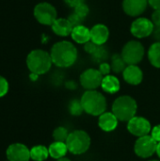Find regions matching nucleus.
Segmentation results:
<instances>
[{"label":"nucleus","instance_id":"28","mask_svg":"<svg viewBox=\"0 0 160 161\" xmlns=\"http://www.w3.org/2000/svg\"><path fill=\"white\" fill-rule=\"evenodd\" d=\"M8 91V83L7 79L0 75V98L5 96Z\"/></svg>","mask_w":160,"mask_h":161},{"label":"nucleus","instance_id":"18","mask_svg":"<svg viewBox=\"0 0 160 161\" xmlns=\"http://www.w3.org/2000/svg\"><path fill=\"white\" fill-rule=\"evenodd\" d=\"M71 36L75 42L79 44H85L91 41V29L83 25H80L73 28Z\"/></svg>","mask_w":160,"mask_h":161},{"label":"nucleus","instance_id":"11","mask_svg":"<svg viewBox=\"0 0 160 161\" xmlns=\"http://www.w3.org/2000/svg\"><path fill=\"white\" fill-rule=\"evenodd\" d=\"M127 129L132 135L141 138L149 135L151 132V124L143 117L135 116L129 122H127Z\"/></svg>","mask_w":160,"mask_h":161},{"label":"nucleus","instance_id":"24","mask_svg":"<svg viewBox=\"0 0 160 161\" xmlns=\"http://www.w3.org/2000/svg\"><path fill=\"white\" fill-rule=\"evenodd\" d=\"M69 132L68 130L63 127V126H59L58 128H56L53 132V138L55 140V142H66L68 136H69Z\"/></svg>","mask_w":160,"mask_h":161},{"label":"nucleus","instance_id":"4","mask_svg":"<svg viewBox=\"0 0 160 161\" xmlns=\"http://www.w3.org/2000/svg\"><path fill=\"white\" fill-rule=\"evenodd\" d=\"M138 109L137 102L134 98L128 95L118 97L112 105V113L119 121L129 122L136 116Z\"/></svg>","mask_w":160,"mask_h":161},{"label":"nucleus","instance_id":"12","mask_svg":"<svg viewBox=\"0 0 160 161\" xmlns=\"http://www.w3.org/2000/svg\"><path fill=\"white\" fill-rule=\"evenodd\" d=\"M8 161H29L30 150L22 143L10 144L6 151Z\"/></svg>","mask_w":160,"mask_h":161},{"label":"nucleus","instance_id":"27","mask_svg":"<svg viewBox=\"0 0 160 161\" xmlns=\"http://www.w3.org/2000/svg\"><path fill=\"white\" fill-rule=\"evenodd\" d=\"M89 12H90V8L85 2L81 3L80 5H78L77 7H75L74 8V13H75L82 20H84L88 16Z\"/></svg>","mask_w":160,"mask_h":161},{"label":"nucleus","instance_id":"16","mask_svg":"<svg viewBox=\"0 0 160 161\" xmlns=\"http://www.w3.org/2000/svg\"><path fill=\"white\" fill-rule=\"evenodd\" d=\"M119 120L112 112H104L99 116L98 125L99 127L106 132H111L116 129Z\"/></svg>","mask_w":160,"mask_h":161},{"label":"nucleus","instance_id":"32","mask_svg":"<svg viewBox=\"0 0 160 161\" xmlns=\"http://www.w3.org/2000/svg\"><path fill=\"white\" fill-rule=\"evenodd\" d=\"M151 136L153 137V139L155 141H157V142H160V125L154 126V128L152 129Z\"/></svg>","mask_w":160,"mask_h":161},{"label":"nucleus","instance_id":"19","mask_svg":"<svg viewBox=\"0 0 160 161\" xmlns=\"http://www.w3.org/2000/svg\"><path fill=\"white\" fill-rule=\"evenodd\" d=\"M101 87L104 90V92L112 94V93H115V92H119L121 85H120L119 79L116 76L108 75L104 76Z\"/></svg>","mask_w":160,"mask_h":161},{"label":"nucleus","instance_id":"34","mask_svg":"<svg viewBox=\"0 0 160 161\" xmlns=\"http://www.w3.org/2000/svg\"><path fill=\"white\" fill-rule=\"evenodd\" d=\"M64 2L71 8H74L75 7H77L78 5H80L81 3L85 2L84 0H64Z\"/></svg>","mask_w":160,"mask_h":161},{"label":"nucleus","instance_id":"31","mask_svg":"<svg viewBox=\"0 0 160 161\" xmlns=\"http://www.w3.org/2000/svg\"><path fill=\"white\" fill-rule=\"evenodd\" d=\"M68 20L71 22V24L73 25L74 27L82 25V22H83V20H82L81 18H79V17H78L75 13H74V12L71 13V15L68 17Z\"/></svg>","mask_w":160,"mask_h":161},{"label":"nucleus","instance_id":"25","mask_svg":"<svg viewBox=\"0 0 160 161\" xmlns=\"http://www.w3.org/2000/svg\"><path fill=\"white\" fill-rule=\"evenodd\" d=\"M93 60L97 63H103L105 62V60L108 58V51L107 49L103 46V45H100L97 50L91 55Z\"/></svg>","mask_w":160,"mask_h":161},{"label":"nucleus","instance_id":"20","mask_svg":"<svg viewBox=\"0 0 160 161\" xmlns=\"http://www.w3.org/2000/svg\"><path fill=\"white\" fill-rule=\"evenodd\" d=\"M48 151H49V156L51 158L55 159H59L65 157V155L68 152V148L65 142H55L49 146Z\"/></svg>","mask_w":160,"mask_h":161},{"label":"nucleus","instance_id":"8","mask_svg":"<svg viewBox=\"0 0 160 161\" xmlns=\"http://www.w3.org/2000/svg\"><path fill=\"white\" fill-rule=\"evenodd\" d=\"M157 142L153 139L152 136H143L139 138L134 146V151L136 155L142 158H148L157 153Z\"/></svg>","mask_w":160,"mask_h":161},{"label":"nucleus","instance_id":"21","mask_svg":"<svg viewBox=\"0 0 160 161\" xmlns=\"http://www.w3.org/2000/svg\"><path fill=\"white\" fill-rule=\"evenodd\" d=\"M49 156L48 148L43 145H36L30 149V158L34 161H44Z\"/></svg>","mask_w":160,"mask_h":161},{"label":"nucleus","instance_id":"30","mask_svg":"<svg viewBox=\"0 0 160 161\" xmlns=\"http://www.w3.org/2000/svg\"><path fill=\"white\" fill-rule=\"evenodd\" d=\"M98 70L103 75V76H106V75H108L109 73L111 72V66H110V64H108L107 62H103V63H100Z\"/></svg>","mask_w":160,"mask_h":161},{"label":"nucleus","instance_id":"29","mask_svg":"<svg viewBox=\"0 0 160 161\" xmlns=\"http://www.w3.org/2000/svg\"><path fill=\"white\" fill-rule=\"evenodd\" d=\"M99 46H100V45H97V44L94 43L93 42L90 41V42H86V43L84 44V49H85V51H86L88 54L92 55V54L97 50V48H98Z\"/></svg>","mask_w":160,"mask_h":161},{"label":"nucleus","instance_id":"6","mask_svg":"<svg viewBox=\"0 0 160 161\" xmlns=\"http://www.w3.org/2000/svg\"><path fill=\"white\" fill-rule=\"evenodd\" d=\"M122 57L127 65H137L144 57V47L138 41H130L124 44Z\"/></svg>","mask_w":160,"mask_h":161},{"label":"nucleus","instance_id":"35","mask_svg":"<svg viewBox=\"0 0 160 161\" xmlns=\"http://www.w3.org/2000/svg\"><path fill=\"white\" fill-rule=\"evenodd\" d=\"M148 3L155 10H160V0H148Z\"/></svg>","mask_w":160,"mask_h":161},{"label":"nucleus","instance_id":"1","mask_svg":"<svg viewBox=\"0 0 160 161\" xmlns=\"http://www.w3.org/2000/svg\"><path fill=\"white\" fill-rule=\"evenodd\" d=\"M50 56L56 66L67 68L74 65L76 61L77 49L72 42L61 41L52 46Z\"/></svg>","mask_w":160,"mask_h":161},{"label":"nucleus","instance_id":"7","mask_svg":"<svg viewBox=\"0 0 160 161\" xmlns=\"http://www.w3.org/2000/svg\"><path fill=\"white\" fill-rule=\"evenodd\" d=\"M34 16L40 24L52 25L53 23L57 20V10L53 5L42 2L35 7Z\"/></svg>","mask_w":160,"mask_h":161},{"label":"nucleus","instance_id":"40","mask_svg":"<svg viewBox=\"0 0 160 161\" xmlns=\"http://www.w3.org/2000/svg\"><path fill=\"white\" fill-rule=\"evenodd\" d=\"M149 161H158V160H149Z\"/></svg>","mask_w":160,"mask_h":161},{"label":"nucleus","instance_id":"39","mask_svg":"<svg viewBox=\"0 0 160 161\" xmlns=\"http://www.w3.org/2000/svg\"><path fill=\"white\" fill-rule=\"evenodd\" d=\"M58 161H71L69 158H59V159H58Z\"/></svg>","mask_w":160,"mask_h":161},{"label":"nucleus","instance_id":"22","mask_svg":"<svg viewBox=\"0 0 160 161\" xmlns=\"http://www.w3.org/2000/svg\"><path fill=\"white\" fill-rule=\"evenodd\" d=\"M148 58L150 63L156 67L160 68V42H157L152 44L148 51Z\"/></svg>","mask_w":160,"mask_h":161},{"label":"nucleus","instance_id":"37","mask_svg":"<svg viewBox=\"0 0 160 161\" xmlns=\"http://www.w3.org/2000/svg\"><path fill=\"white\" fill-rule=\"evenodd\" d=\"M66 87H67V88H69V89L74 90V89H75V88H76V85H75V83H74V81H69V82L66 84Z\"/></svg>","mask_w":160,"mask_h":161},{"label":"nucleus","instance_id":"23","mask_svg":"<svg viewBox=\"0 0 160 161\" xmlns=\"http://www.w3.org/2000/svg\"><path fill=\"white\" fill-rule=\"evenodd\" d=\"M110 66H111V71H113L116 74H119V73H123L124 71V69L127 67V64L124 61V59L123 58L122 55L115 54L111 58Z\"/></svg>","mask_w":160,"mask_h":161},{"label":"nucleus","instance_id":"26","mask_svg":"<svg viewBox=\"0 0 160 161\" xmlns=\"http://www.w3.org/2000/svg\"><path fill=\"white\" fill-rule=\"evenodd\" d=\"M69 110L70 113L74 116H79L82 114V112L84 111L81 101L77 100V99H74L71 101L70 105H69Z\"/></svg>","mask_w":160,"mask_h":161},{"label":"nucleus","instance_id":"10","mask_svg":"<svg viewBox=\"0 0 160 161\" xmlns=\"http://www.w3.org/2000/svg\"><path fill=\"white\" fill-rule=\"evenodd\" d=\"M103 75L99 70L96 69H87L80 75V84L82 87L88 91L96 90L101 86L103 81Z\"/></svg>","mask_w":160,"mask_h":161},{"label":"nucleus","instance_id":"33","mask_svg":"<svg viewBox=\"0 0 160 161\" xmlns=\"http://www.w3.org/2000/svg\"><path fill=\"white\" fill-rule=\"evenodd\" d=\"M152 22L155 26H160V10H155L152 14Z\"/></svg>","mask_w":160,"mask_h":161},{"label":"nucleus","instance_id":"17","mask_svg":"<svg viewBox=\"0 0 160 161\" xmlns=\"http://www.w3.org/2000/svg\"><path fill=\"white\" fill-rule=\"evenodd\" d=\"M51 26L53 32L61 37H66L71 35L74 28L71 22L68 19H64V18L57 19Z\"/></svg>","mask_w":160,"mask_h":161},{"label":"nucleus","instance_id":"38","mask_svg":"<svg viewBox=\"0 0 160 161\" xmlns=\"http://www.w3.org/2000/svg\"><path fill=\"white\" fill-rule=\"evenodd\" d=\"M157 156L159 157L160 158V142L157 143Z\"/></svg>","mask_w":160,"mask_h":161},{"label":"nucleus","instance_id":"3","mask_svg":"<svg viewBox=\"0 0 160 161\" xmlns=\"http://www.w3.org/2000/svg\"><path fill=\"white\" fill-rule=\"evenodd\" d=\"M52 58L49 53L36 49L31 51L26 58V65L31 74H35L37 75H43L47 73L52 66Z\"/></svg>","mask_w":160,"mask_h":161},{"label":"nucleus","instance_id":"5","mask_svg":"<svg viewBox=\"0 0 160 161\" xmlns=\"http://www.w3.org/2000/svg\"><path fill=\"white\" fill-rule=\"evenodd\" d=\"M68 151L73 155H82L91 146V138L84 130H74L69 134L66 141Z\"/></svg>","mask_w":160,"mask_h":161},{"label":"nucleus","instance_id":"2","mask_svg":"<svg viewBox=\"0 0 160 161\" xmlns=\"http://www.w3.org/2000/svg\"><path fill=\"white\" fill-rule=\"evenodd\" d=\"M83 109L90 115L100 116L102 115L107 108V100L106 97L99 92L87 91L80 99Z\"/></svg>","mask_w":160,"mask_h":161},{"label":"nucleus","instance_id":"15","mask_svg":"<svg viewBox=\"0 0 160 161\" xmlns=\"http://www.w3.org/2000/svg\"><path fill=\"white\" fill-rule=\"evenodd\" d=\"M124 79L130 85H139L141 83L143 78L142 71L137 65H127L123 72Z\"/></svg>","mask_w":160,"mask_h":161},{"label":"nucleus","instance_id":"36","mask_svg":"<svg viewBox=\"0 0 160 161\" xmlns=\"http://www.w3.org/2000/svg\"><path fill=\"white\" fill-rule=\"evenodd\" d=\"M153 33H154L155 39L160 42V26H155V29H154Z\"/></svg>","mask_w":160,"mask_h":161},{"label":"nucleus","instance_id":"14","mask_svg":"<svg viewBox=\"0 0 160 161\" xmlns=\"http://www.w3.org/2000/svg\"><path fill=\"white\" fill-rule=\"evenodd\" d=\"M109 37V30L107 25L97 24L91 29V41L97 45H104Z\"/></svg>","mask_w":160,"mask_h":161},{"label":"nucleus","instance_id":"13","mask_svg":"<svg viewBox=\"0 0 160 161\" xmlns=\"http://www.w3.org/2000/svg\"><path fill=\"white\" fill-rule=\"evenodd\" d=\"M148 4V0H124L123 8L127 15L137 17L145 11Z\"/></svg>","mask_w":160,"mask_h":161},{"label":"nucleus","instance_id":"9","mask_svg":"<svg viewBox=\"0 0 160 161\" xmlns=\"http://www.w3.org/2000/svg\"><path fill=\"white\" fill-rule=\"evenodd\" d=\"M155 29V25L152 20H149L144 17H140L136 19L130 27L132 35L138 39H143L149 37Z\"/></svg>","mask_w":160,"mask_h":161}]
</instances>
